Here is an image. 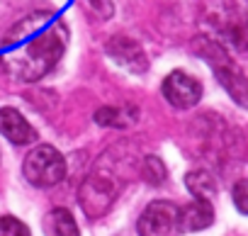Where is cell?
I'll return each mask as SVG.
<instances>
[{"instance_id": "16", "label": "cell", "mask_w": 248, "mask_h": 236, "mask_svg": "<svg viewBox=\"0 0 248 236\" xmlns=\"http://www.w3.org/2000/svg\"><path fill=\"white\" fill-rule=\"evenodd\" d=\"M231 200H233V205H236V209L241 214H248V178H243V180H238L233 185Z\"/></svg>"}, {"instance_id": "13", "label": "cell", "mask_w": 248, "mask_h": 236, "mask_svg": "<svg viewBox=\"0 0 248 236\" xmlns=\"http://www.w3.org/2000/svg\"><path fill=\"white\" fill-rule=\"evenodd\" d=\"M185 185L195 195V200H209L212 202L214 195H217V180L207 171H190L185 175Z\"/></svg>"}, {"instance_id": "11", "label": "cell", "mask_w": 248, "mask_h": 236, "mask_svg": "<svg viewBox=\"0 0 248 236\" xmlns=\"http://www.w3.org/2000/svg\"><path fill=\"white\" fill-rule=\"evenodd\" d=\"M180 219H183V231L207 229L214 221V207L209 200H195L185 209H180Z\"/></svg>"}, {"instance_id": "12", "label": "cell", "mask_w": 248, "mask_h": 236, "mask_svg": "<svg viewBox=\"0 0 248 236\" xmlns=\"http://www.w3.org/2000/svg\"><path fill=\"white\" fill-rule=\"evenodd\" d=\"M42 226H44L46 236H80L73 214L68 209H63V207H56V209L46 212Z\"/></svg>"}, {"instance_id": "17", "label": "cell", "mask_w": 248, "mask_h": 236, "mask_svg": "<svg viewBox=\"0 0 248 236\" xmlns=\"http://www.w3.org/2000/svg\"><path fill=\"white\" fill-rule=\"evenodd\" d=\"M80 3L85 5V10H90L93 17L97 20H107L112 15V3L109 0H80Z\"/></svg>"}, {"instance_id": "9", "label": "cell", "mask_w": 248, "mask_h": 236, "mask_svg": "<svg viewBox=\"0 0 248 236\" xmlns=\"http://www.w3.org/2000/svg\"><path fill=\"white\" fill-rule=\"evenodd\" d=\"M139 122V107L134 105H105L95 112V125L107 129H132Z\"/></svg>"}, {"instance_id": "3", "label": "cell", "mask_w": 248, "mask_h": 236, "mask_svg": "<svg viewBox=\"0 0 248 236\" xmlns=\"http://www.w3.org/2000/svg\"><path fill=\"white\" fill-rule=\"evenodd\" d=\"M195 51L212 66V71L217 73L219 85L229 93V97L238 105L248 110V78L243 76V71L229 59L226 49L209 37H197L195 39Z\"/></svg>"}, {"instance_id": "4", "label": "cell", "mask_w": 248, "mask_h": 236, "mask_svg": "<svg viewBox=\"0 0 248 236\" xmlns=\"http://www.w3.org/2000/svg\"><path fill=\"white\" fill-rule=\"evenodd\" d=\"M22 173L34 188H54L66 178V158L54 146L39 144L25 156Z\"/></svg>"}, {"instance_id": "2", "label": "cell", "mask_w": 248, "mask_h": 236, "mask_svg": "<svg viewBox=\"0 0 248 236\" xmlns=\"http://www.w3.org/2000/svg\"><path fill=\"white\" fill-rule=\"evenodd\" d=\"M127 158L129 156L114 158L112 151H107V154H102V158L97 161V166L93 168V173L83 180L78 197H80L83 212L90 219L102 217L114 205V200L119 197L122 185L127 183V175H124V173H132L134 171V166H129Z\"/></svg>"}, {"instance_id": "8", "label": "cell", "mask_w": 248, "mask_h": 236, "mask_svg": "<svg viewBox=\"0 0 248 236\" xmlns=\"http://www.w3.org/2000/svg\"><path fill=\"white\" fill-rule=\"evenodd\" d=\"M0 134L15 146H27L37 142V129L15 107H0Z\"/></svg>"}, {"instance_id": "15", "label": "cell", "mask_w": 248, "mask_h": 236, "mask_svg": "<svg viewBox=\"0 0 248 236\" xmlns=\"http://www.w3.org/2000/svg\"><path fill=\"white\" fill-rule=\"evenodd\" d=\"M0 236H30V229L17 217H0Z\"/></svg>"}, {"instance_id": "1", "label": "cell", "mask_w": 248, "mask_h": 236, "mask_svg": "<svg viewBox=\"0 0 248 236\" xmlns=\"http://www.w3.org/2000/svg\"><path fill=\"white\" fill-rule=\"evenodd\" d=\"M68 44V27L49 10L32 13L20 20L3 39V66L25 83L42 80L51 73Z\"/></svg>"}, {"instance_id": "5", "label": "cell", "mask_w": 248, "mask_h": 236, "mask_svg": "<svg viewBox=\"0 0 248 236\" xmlns=\"http://www.w3.org/2000/svg\"><path fill=\"white\" fill-rule=\"evenodd\" d=\"M139 236H180L183 231V219H180V207L168 200H156L151 202L139 221H137Z\"/></svg>"}, {"instance_id": "7", "label": "cell", "mask_w": 248, "mask_h": 236, "mask_svg": "<svg viewBox=\"0 0 248 236\" xmlns=\"http://www.w3.org/2000/svg\"><path fill=\"white\" fill-rule=\"evenodd\" d=\"M105 51L107 56L124 71L129 73H146L149 68V56L144 51V47L137 42V39H129V37H112L107 44H105Z\"/></svg>"}, {"instance_id": "10", "label": "cell", "mask_w": 248, "mask_h": 236, "mask_svg": "<svg viewBox=\"0 0 248 236\" xmlns=\"http://www.w3.org/2000/svg\"><path fill=\"white\" fill-rule=\"evenodd\" d=\"M207 20L212 27L224 22H248V0H207Z\"/></svg>"}, {"instance_id": "14", "label": "cell", "mask_w": 248, "mask_h": 236, "mask_svg": "<svg viewBox=\"0 0 248 236\" xmlns=\"http://www.w3.org/2000/svg\"><path fill=\"white\" fill-rule=\"evenodd\" d=\"M141 175L149 185H161L166 180V166L158 156H146L141 161Z\"/></svg>"}, {"instance_id": "6", "label": "cell", "mask_w": 248, "mask_h": 236, "mask_svg": "<svg viewBox=\"0 0 248 236\" xmlns=\"http://www.w3.org/2000/svg\"><path fill=\"white\" fill-rule=\"evenodd\" d=\"M163 97L175 110H190L202 100V85L185 71H173L163 80Z\"/></svg>"}]
</instances>
